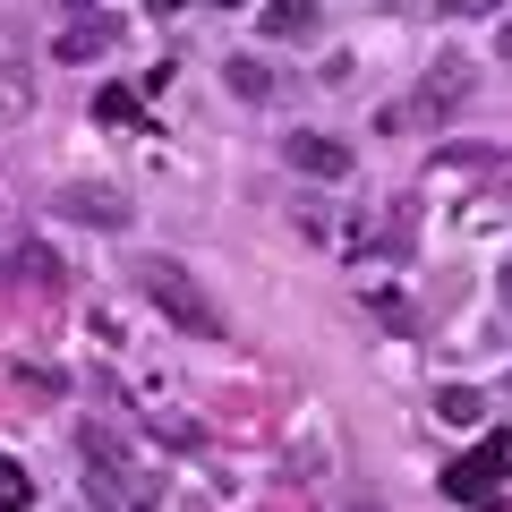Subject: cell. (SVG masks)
<instances>
[{
	"label": "cell",
	"instance_id": "1",
	"mask_svg": "<svg viewBox=\"0 0 512 512\" xmlns=\"http://www.w3.org/2000/svg\"><path fill=\"white\" fill-rule=\"evenodd\" d=\"M137 282H146V299L171 316V325H188V333H205V342H222V308L180 274V265H171V256H146V265H137Z\"/></svg>",
	"mask_w": 512,
	"mask_h": 512
},
{
	"label": "cell",
	"instance_id": "2",
	"mask_svg": "<svg viewBox=\"0 0 512 512\" xmlns=\"http://www.w3.org/2000/svg\"><path fill=\"white\" fill-rule=\"evenodd\" d=\"M461 103H470V69H461V60H436V69L419 77V94H410V103H393V111H384V128H419V120H453Z\"/></svg>",
	"mask_w": 512,
	"mask_h": 512
},
{
	"label": "cell",
	"instance_id": "3",
	"mask_svg": "<svg viewBox=\"0 0 512 512\" xmlns=\"http://www.w3.org/2000/svg\"><path fill=\"white\" fill-rule=\"evenodd\" d=\"M444 495H453V504H470V512H495V504H504V436H495V444H478V453H461L453 461V470H444Z\"/></svg>",
	"mask_w": 512,
	"mask_h": 512
},
{
	"label": "cell",
	"instance_id": "4",
	"mask_svg": "<svg viewBox=\"0 0 512 512\" xmlns=\"http://www.w3.org/2000/svg\"><path fill=\"white\" fill-rule=\"evenodd\" d=\"M52 214L86 222V231H128V214H137V205H128L120 188H94V180H77V188H60V197H52Z\"/></svg>",
	"mask_w": 512,
	"mask_h": 512
},
{
	"label": "cell",
	"instance_id": "5",
	"mask_svg": "<svg viewBox=\"0 0 512 512\" xmlns=\"http://www.w3.org/2000/svg\"><path fill=\"white\" fill-rule=\"evenodd\" d=\"M111 43H120V18H111V9H86V18H69L52 35V60H60V69H77V60H103Z\"/></svg>",
	"mask_w": 512,
	"mask_h": 512
},
{
	"label": "cell",
	"instance_id": "6",
	"mask_svg": "<svg viewBox=\"0 0 512 512\" xmlns=\"http://www.w3.org/2000/svg\"><path fill=\"white\" fill-rule=\"evenodd\" d=\"M282 163L308 171V180H350V146H342V137H316V128L282 137Z\"/></svg>",
	"mask_w": 512,
	"mask_h": 512
},
{
	"label": "cell",
	"instance_id": "7",
	"mask_svg": "<svg viewBox=\"0 0 512 512\" xmlns=\"http://www.w3.org/2000/svg\"><path fill=\"white\" fill-rule=\"evenodd\" d=\"M256 26H265L274 43H299V35H316V0H265Z\"/></svg>",
	"mask_w": 512,
	"mask_h": 512
},
{
	"label": "cell",
	"instance_id": "8",
	"mask_svg": "<svg viewBox=\"0 0 512 512\" xmlns=\"http://www.w3.org/2000/svg\"><path fill=\"white\" fill-rule=\"evenodd\" d=\"M35 111V86H26V69H0V137Z\"/></svg>",
	"mask_w": 512,
	"mask_h": 512
},
{
	"label": "cell",
	"instance_id": "9",
	"mask_svg": "<svg viewBox=\"0 0 512 512\" xmlns=\"http://www.w3.org/2000/svg\"><path fill=\"white\" fill-rule=\"evenodd\" d=\"M436 419L444 427H478V419H487V402H478L470 384H444V393H436Z\"/></svg>",
	"mask_w": 512,
	"mask_h": 512
},
{
	"label": "cell",
	"instance_id": "10",
	"mask_svg": "<svg viewBox=\"0 0 512 512\" xmlns=\"http://www.w3.org/2000/svg\"><path fill=\"white\" fill-rule=\"evenodd\" d=\"M26 504H35V478H26L18 461L0 453V512H26Z\"/></svg>",
	"mask_w": 512,
	"mask_h": 512
},
{
	"label": "cell",
	"instance_id": "11",
	"mask_svg": "<svg viewBox=\"0 0 512 512\" xmlns=\"http://www.w3.org/2000/svg\"><path fill=\"white\" fill-rule=\"evenodd\" d=\"M231 94H248V103H265V94H274V77L256 69V60H231Z\"/></svg>",
	"mask_w": 512,
	"mask_h": 512
},
{
	"label": "cell",
	"instance_id": "12",
	"mask_svg": "<svg viewBox=\"0 0 512 512\" xmlns=\"http://www.w3.org/2000/svg\"><path fill=\"white\" fill-rule=\"evenodd\" d=\"M94 111H103V120H137V94L111 86V94H94Z\"/></svg>",
	"mask_w": 512,
	"mask_h": 512
},
{
	"label": "cell",
	"instance_id": "13",
	"mask_svg": "<svg viewBox=\"0 0 512 512\" xmlns=\"http://www.w3.org/2000/svg\"><path fill=\"white\" fill-rule=\"evenodd\" d=\"M495 0H444V18H487Z\"/></svg>",
	"mask_w": 512,
	"mask_h": 512
},
{
	"label": "cell",
	"instance_id": "14",
	"mask_svg": "<svg viewBox=\"0 0 512 512\" xmlns=\"http://www.w3.org/2000/svg\"><path fill=\"white\" fill-rule=\"evenodd\" d=\"M495 52H504V69H512V18H504V26H495Z\"/></svg>",
	"mask_w": 512,
	"mask_h": 512
},
{
	"label": "cell",
	"instance_id": "15",
	"mask_svg": "<svg viewBox=\"0 0 512 512\" xmlns=\"http://www.w3.org/2000/svg\"><path fill=\"white\" fill-rule=\"evenodd\" d=\"M495 291H504V308H512V256H504V274H495Z\"/></svg>",
	"mask_w": 512,
	"mask_h": 512
}]
</instances>
